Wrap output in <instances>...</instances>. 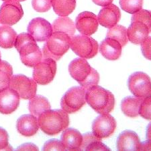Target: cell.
<instances>
[{
    "instance_id": "obj_29",
    "label": "cell",
    "mask_w": 151,
    "mask_h": 151,
    "mask_svg": "<svg viewBox=\"0 0 151 151\" xmlns=\"http://www.w3.org/2000/svg\"><path fill=\"white\" fill-rule=\"evenodd\" d=\"M13 76V69L8 62L0 61V91L8 88L11 78Z\"/></svg>"
},
{
    "instance_id": "obj_21",
    "label": "cell",
    "mask_w": 151,
    "mask_h": 151,
    "mask_svg": "<svg viewBox=\"0 0 151 151\" xmlns=\"http://www.w3.org/2000/svg\"><path fill=\"white\" fill-rule=\"evenodd\" d=\"M122 46L120 42L112 38H106L99 46V51L104 58L109 60H116L120 57Z\"/></svg>"
},
{
    "instance_id": "obj_32",
    "label": "cell",
    "mask_w": 151,
    "mask_h": 151,
    "mask_svg": "<svg viewBox=\"0 0 151 151\" xmlns=\"http://www.w3.org/2000/svg\"><path fill=\"white\" fill-rule=\"evenodd\" d=\"M139 115L146 120H151V96L143 99L139 109Z\"/></svg>"
},
{
    "instance_id": "obj_26",
    "label": "cell",
    "mask_w": 151,
    "mask_h": 151,
    "mask_svg": "<svg viewBox=\"0 0 151 151\" xmlns=\"http://www.w3.org/2000/svg\"><path fill=\"white\" fill-rule=\"evenodd\" d=\"M29 110L36 117H38L44 111L50 109V104L47 98L42 96H35L29 102Z\"/></svg>"
},
{
    "instance_id": "obj_8",
    "label": "cell",
    "mask_w": 151,
    "mask_h": 151,
    "mask_svg": "<svg viewBox=\"0 0 151 151\" xmlns=\"http://www.w3.org/2000/svg\"><path fill=\"white\" fill-rule=\"evenodd\" d=\"M128 87L134 96L140 99H145L151 96V79L143 72L134 73L128 78Z\"/></svg>"
},
{
    "instance_id": "obj_28",
    "label": "cell",
    "mask_w": 151,
    "mask_h": 151,
    "mask_svg": "<svg viewBox=\"0 0 151 151\" xmlns=\"http://www.w3.org/2000/svg\"><path fill=\"white\" fill-rule=\"evenodd\" d=\"M107 38H112L120 42L122 47H124L128 42L127 29L121 25H116L109 28L107 33Z\"/></svg>"
},
{
    "instance_id": "obj_33",
    "label": "cell",
    "mask_w": 151,
    "mask_h": 151,
    "mask_svg": "<svg viewBox=\"0 0 151 151\" xmlns=\"http://www.w3.org/2000/svg\"><path fill=\"white\" fill-rule=\"evenodd\" d=\"M32 5L35 10L43 13L50 10L52 7V0H32Z\"/></svg>"
},
{
    "instance_id": "obj_3",
    "label": "cell",
    "mask_w": 151,
    "mask_h": 151,
    "mask_svg": "<svg viewBox=\"0 0 151 151\" xmlns=\"http://www.w3.org/2000/svg\"><path fill=\"white\" fill-rule=\"evenodd\" d=\"M69 71L70 76L86 91L99 81V73L90 66L86 58L80 57L73 60L69 65Z\"/></svg>"
},
{
    "instance_id": "obj_10",
    "label": "cell",
    "mask_w": 151,
    "mask_h": 151,
    "mask_svg": "<svg viewBox=\"0 0 151 151\" xmlns=\"http://www.w3.org/2000/svg\"><path fill=\"white\" fill-rule=\"evenodd\" d=\"M57 72V63L51 58H44L34 67L33 79L39 85H46L52 81Z\"/></svg>"
},
{
    "instance_id": "obj_12",
    "label": "cell",
    "mask_w": 151,
    "mask_h": 151,
    "mask_svg": "<svg viewBox=\"0 0 151 151\" xmlns=\"http://www.w3.org/2000/svg\"><path fill=\"white\" fill-rule=\"evenodd\" d=\"M117 123L112 116L108 114L99 116L92 124V132L93 134L100 139L107 138L115 132Z\"/></svg>"
},
{
    "instance_id": "obj_4",
    "label": "cell",
    "mask_w": 151,
    "mask_h": 151,
    "mask_svg": "<svg viewBox=\"0 0 151 151\" xmlns=\"http://www.w3.org/2000/svg\"><path fill=\"white\" fill-rule=\"evenodd\" d=\"M85 99L91 108L101 115L110 113L115 106V98L111 92L97 85L87 90Z\"/></svg>"
},
{
    "instance_id": "obj_20",
    "label": "cell",
    "mask_w": 151,
    "mask_h": 151,
    "mask_svg": "<svg viewBox=\"0 0 151 151\" xmlns=\"http://www.w3.org/2000/svg\"><path fill=\"white\" fill-rule=\"evenodd\" d=\"M150 33L148 26L140 21L131 22L127 30L128 40L135 45H141Z\"/></svg>"
},
{
    "instance_id": "obj_37",
    "label": "cell",
    "mask_w": 151,
    "mask_h": 151,
    "mask_svg": "<svg viewBox=\"0 0 151 151\" xmlns=\"http://www.w3.org/2000/svg\"><path fill=\"white\" fill-rule=\"evenodd\" d=\"M18 150H38V148L35 145L32 143H26L19 146L17 148Z\"/></svg>"
},
{
    "instance_id": "obj_35",
    "label": "cell",
    "mask_w": 151,
    "mask_h": 151,
    "mask_svg": "<svg viewBox=\"0 0 151 151\" xmlns=\"http://www.w3.org/2000/svg\"><path fill=\"white\" fill-rule=\"evenodd\" d=\"M141 50L144 57L151 60V36H148L141 43Z\"/></svg>"
},
{
    "instance_id": "obj_23",
    "label": "cell",
    "mask_w": 151,
    "mask_h": 151,
    "mask_svg": "<svg viewBox=\"0 0 151 151\" xmlns=\"http://www.w3.org/2000/svg\"><path fill=\"white\" fill-rule=\"evenodd\" d=\"M52 30L60 32L69 35L70 38L74 36L76 30V26L71 19L67 16H60L55 19L52 24Z\"/></svg>"
},
{
    "instance_id": "obj_13",
    "label": "cell",
    "mask_w": 151,
    "mask_h": 151,
    "mask_svg": "<svg viewBox=\"0 0 151 151\" xmlns=\"http://www.w3.org/2000/svg\"><path fill=\"white\" fill-rule=\"evenodd\" d=\"M28 32L36 42L47 41L53 32L51 24L47 19L36 18L32 19L28 26Z\"/></svg>"
},
{
    "instance_id": "obj_6",
    "label": "cell",
    "mask_w": 151,
    "mask_h": 151,
    "mask_svg": "<svg viewBox=\"0 0 151 151\" xmlns=\"http://www.w3.org/2000/svg\"><path fill=\"white\" fill-rule=\"evenodd\" d=\"M70 47L80 57L89 59L93 58L98 52V43L88 36L77 35L70 38Z\"/></svg>"
},
{
    "instance_id": "obj_14",
    "label": "cell",
    "mask_w": 151,
    "mask_h": 151,
    "mask_svg": "<svg viewBox=\"0 0 151 151\" xmlns=\"http://www.w3.org/2000/svg\"><path fill=\"white\" fill-rule=\"evenodd\" d=\"M98 19L93 13L90 12H81L77 16L75 21L76 28L85 36H91L97 32L98 28Z\"/></svg>"
},
{
    "instance_id": "obj_17",
    "label": "cell",
    "mask_w": 151,
    "mask_h": 151,
    "mask_svg": "<svg viewBox=\"0 0 151 151\" xmlns=\"http://www.w3.org/2000/svg\"><path fill=\"white\" fill-rule=\"evenodd\" d=\"M16 128L22 136L30 137L35 135L39 130L38 119L33 114H26L17 120Z\"/></svg>"
},
{
    "instance_id": "obj_34",
    "label": "cell",
    "mask_w": 151,
    "mask_h": 151,
    "mask_svg": "<svg viewBox=\"0 0 151 151\" xmlns=\"http://www.w3.org/2000/svg\"><path fill=\"white\" fill-rule=\"evenodd\" d=\"M43 150H65L61 141L57 139H50L46 142L42 148Z\"/></svg>"
},
{
    "instance_id": "obj_27",
    "label": "cell",
    "mask_w": 151,
    "mask_h": 151,
    "mask_svg": "<svg viewBox=\"0 0 151 151\" xmlns=\"http://www.w3.org/2000/svg\"><path fill=\"white\" fill-rule=\"evenodd\" d=\"M52 6L59 16H67L76 8V0H52Z\"/></svg>"
},
{
    "instance_id": "obj_42",
    "label": "cell",
    "mask_w": 151,
    "mask_h": 151,
    "mask_svg": "<svg viewBox=\"0 0 151 151\" xmlns=\"http://www.w3.org/2000/svg\"><path fill=\"white\" fill-rule=\"evenodd\" d=\"M0 61H1V52H0Z\"/></svg>"
},
{
    "instance_id": "obj_22",
    "label": "cell",
    "mask_w": 151,
    "mask_h": 151,
    "mask_svg": "<svg viewBox=\"0 0 151 151\" xmlns=\"http://www.w3.org/2000/svg\"><path fill=\"white\" fill-rule=\"evenodd\" d=\"M142 101V99L136 97H126L121 102L122 111L124 115L130 118L137 117L139 116V109Z\"/></svg>"
},
{
    "instance_id": "obj_18",
    "label": "cell",
    "mask_w": 151,
    "mask_h": 151,
    "mask_svg": "<svg viewBox=\"0 0 151 151\" xmlns=\"http://www.w3.org/2000/svg\"><path fill=\"white\" fill-rule=\"evenodd\" d=\"M140 145V138L132 130H125L120 133L116 142L118 150H139Z\"/></svg>"
},
{
    "instance_id": "obj_39",
    "label": "cell",
    "mask_w": 151,
    "mask_h": 151,
    "mask_svg": "<svg viewBox=\"0 0 151 151\" xmlns=\"http://www.w3.org/2000/svg\"><path fill=\"white\" fill-rule=\"evenodd\" d=\"M139 150H151V140H147L141 143Z\"/></svg>"
},
{
    "instance_id": "obj_30",
    "label": "cell",
    "mask_w": 151,
    "mask_h": 151,
    "mask_svg": "<svg viewBox=\"0 0 151 151\" xmlns=\"http://www.w3.org/2000/svg\"><path fill=\"white\" fill-rule=\"evenodd\" d=\"M120 5L124 11L134 14L142 9L143 0H120Z\"/></svg>"
},
{
    "instance_id": "obj_2",
    "label": "cell",
    "mask_w": 151,
    "mask_h": 151,
    "mask_svg": "<svg viewBox=\"0 0 151 151\" xmlns=\"http://www.w3.org/2000/svg\"><path fill=\"white\" fill-rule=\"evenodd\" d=\"M38 125L41 130L49 136L57 135L69 125L68 113L63 109H48L38 116Z\"/></svg>"
},
{
    "instance_id": "obj_41",
    "label": "cell",
    "mask_w": 151,
    "mask_h": 151,
    "mask_svg": "<svg viewBox=\"0 0 151 151\" xmlns=\"http://www.w3.org/2000/svg\"><path fill=\"white\" fill-rule=\"evenodd\" d=\"M16 1H18V2H20V1H26V0H15Z\"/></svg>"
},
{
    "instance_id": "obj_25",
    "label": "cell",
    "mask_w": 151,
    "mask_h": 151,
    "mask_svg": "<svg viewBox=\"0 0 151 151\" xmlns=\"http://www.w3.org/2000/svg\"><path fill=\"white\" fill-rule=\"evenodd\" d=\"M17 33L8 25L0 26V47L9 49L14 47Z\"/></svg>"
},
{
    "instance_id": "obj_9",
    "label": "cell",
    "mask_w": 151,
    "mask_h": 151,
    "mask_svg": "<svg viewBox=\"0 0 151 151\" xmlns=\"http://www.w3.org/2000/svg\"><path fill=\"white\" fill-rule=\"evenodd\" d=\"M9 87L13 89L24 99H30L35 97L37 91V83L35 79L24 75L12 76Z\"/></svg>"
},
{
    "instance_id": "obj_19",
    "label": "cell",
    "mask_w": 151,
    "mask_h": 151,
    "mask_svg": "<svg viewBox=\"0 0 151 151\" xmlns=\"http://www.w3.org/2000/svg\"><path fill=\"white\" fill-rule=\"evenodd\" d=\"M60 141L67 150H80L83 142V135L77 129L70 128L64 130Z\"/></svg>"
},
{
    "instance_id": "obj_31",
    "label": "cell",
    "mask_w": 151,
    "mask_h": 151,
    "mask_svg": "<svg viewBox=\"0 0 151 151\" xmlns=\"http://www.w3.org/2000/svg\"><path fill=\"white\" fill-rule=\"evenodd\" d=\"M134 21H140L145 24L149 28L150 32L151 33V11L140 9L132 15L131 22Z\"/></svg>"
},
{
    "instance_id": "obj_24",
    "label": "cell",
    "mask_w": 151,
    "mask_h": 151,
    "mask_svg": "<svg viewBox=\"0 0 151 151\" xmlns=\"http://www.w3.org/2000/svg\"><path fill=\"white\" fill-rule=\"evenodd\" d=\"M80 150H110L100 138L96 137L93 133H86L83 135V142Z\"/></svg>"
},
{
    "instance_id": "obj_15",
    "label": "cell",
    "mask_w": 151,
    "mask_h": 151,
    "mask_svg": "<svg viewBox=\"0 0 151 151\" xmlns=\"http://www.w3.org/2000/svg\"><path fill=\"white\" fill-rule=\"evenodd\" d=\"M19 94L8 87L0 91V113L10 114L18 109L19 105Z\"/></svg>"
},
{
    "instance_id": "obj_7",
    "label": "cell",
    "mask_w": 151,
    "mask_h": 151,
    "mask_svg": "<svg viewBox=\"0 0 151 151\" xmlns=\"http://www.w3.org/2000/svg\"><path fill=\"white\" fill-rule=\"evenodd\" d=\"M86 90L82 87H73L63 96L60 106L63 110L68 114H73L81 109L86 103Z\"/></svg>"
},
{
    "instance_id": "obj_5",
    "label": "cell",
    "mask_w": 151,
    "mask_h": 151,
    "mask_svg": "<svg viewBox=\"0 0 151 151\" xmlns=\"http://www.w3.org/2000/svg\"><path fill=\"white\" fill-rule=\"evenodd\" d=\"M70 38L67 34L55 32H52L44 45L42 57L55 60L60 59L70 48Z\"/></svg>"
},
{
    "instance_id": "obj_1",
    "label": "cell",
    "mask_w": 151,
    "mask_h": 151,
    "mask_svg": "<svg viewBox=\"0 0 151 151\" xmlns=\"http://www.w3.org/2000/svg\"><path fill=\"white\" fill-rule=\"evenodd\" d=\"M14 47L19 53L22 63L26 66L34 67L42 59V53L30 34L22 33L17 36Z\"/></svg>"
},
{
    "instance_id": "obj_40",
    "label": "cell",
    "mask_w": 151,
    "mask_h": 151,
    "mask_svg": "<svg viewBox=\"0 0 151 151\" xmlns=\"http://www.w3.org/2000/svg\"><path fill=\"white\" fill-rule=\"evenodd\" d=\"M146 138H147V140H151V122L148 124L147 128V131H146Z\"/></svg>"
},
{
    "instance_id": "obj_16",
    "label": "cell",
    "mask_w": 151,
    "mask_h": 151,
    "mask_svg": "<svg viewBox=\"0 0 151 151\" xmlns=\"http://www.w3.org/2000/svg\"><path fill=\"white\" fill-rule=\"evenodd\" d=\"M121 18V12L118 7L114 4L104 6L97 16L99 24L107 28H111L119 22Z\"/></svg>"
},
{
    "instance_id": "obj_36",
    "label": "cell",
    "mask_w": 151,
    "mask_h": 151,
    "mask_svg": "<svg viewBox=\"0 0 151 151\" xmlns=\"http://www.w3.org/2000/svg\"><path fill=\"white\" fill-rule=\"evenodd\" d=\"M8 140L9 135L7 131L3 128L0 127V150L11 149Z\"/></svg>"
},
{
    "instance_id": "obj_38",
    "label": "cell",
    "mask_w": 151,
    "mask_h": 151,
    "mask_svg": "<svg viewBox=\"0 0 151 151\" xmlns=\"http://www.w3.org/2000/svg\"><path fill=\"white\" fill-rule=\"evenodd\" d=\"M94 4L99 6H106L112 3L114 0H92Z\"/></svg>"
},
{
    "instance_id": "obj_11",
    "label": "cell",
    "mask_w": 151,
    "mask_h": 151,
    "mask_svg": "<svg viewBox=\"0 0 151 151\" xmlns=\"http://www.w3.org/2000/svg\"><path fill=\"white\" fill-rule=\"evenodd\" d=\"M23 15V9L18 1H4L0 8V23L3 25H14L20 20Z\"/></svg>"
},
{
    "instance_id": "obj_43",
    "label": "cell",
    "mask_w": 151,
    "mask_h": 151,
    "mask_svg": "<svg viewBox=\"0 0 151 151\" xmlns=\"http://www.w3.org/2000/svg\"><path fill=\"white\" fill-rule=\"evenodd\" d=\"M2 1H9V0H2Z\"/></svg>"
}]
</instances>
